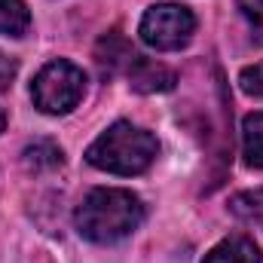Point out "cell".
<instances>
[{
  "label": "cell",
  "instance_id": "6",
  "mask_svg": "<svg viewBox=\"0 0 263 263\" xmlns=\"http://www.w3.org/2000/svg\"><path fill=\"white\" fill-rule=\"evenodd\" d=\"M135 49H132V43L123 37V34H107V37H101V43H98V49H95V59H98V65L104 73H126L129 65L135 62Z\"/></svg>",
  "mask_w": 263,
  "mask_h": 263
},
{
  "label": "cell",
  "instance_id": "10",
  "mask_svg": "<svg viewBox=\"0 0 263 263\" xmlns=\"http://www.w3.org/2000/svg\"><path fill=\"white\" fill-rule=\"evenodd\" d=\"M28 28H31V12L25 0H0V34L25 37Z\"/></svg>",
  "mask_w": 263,
  "mask_h": 263
},
{
  "label": "cell",
  "instance_id": "14",
  "mask_svg": "<svg viewBox=\"0 0 263 263\" xmlns=\"http://www.w3.org/2000/svg\"><path fill=\"white\" fill-rule=\"evenodd\" d=\"M15 73H18V62H15L12 55H6V52H0V92H6V89L12 86V80H15Z\"/></svg>",
  "mask_w": 263,
  "mask_h": 263
},
{
  "label": "cell",
  "instance_id": "7",
  "mask_svg": "<svg viewBox=\"0 0 263 263\" xmlns=\"http://www.w3.org/2000/svg\"><path fill=\"white\" fill-rule=\"evenodd\" d=\"M202 263H260V248L248 236H230L214 245Z\"/></svg>",
  "mask_w": 263,
  "mask_h": 263
},
{
  "label": "cell",
  "instance_id": "8",
  "mask_svg": "<svg viewBox=\"0 0 263 263\" xmlns=\"http://www.w3.org/2000/svg\"><path fill=\"white\" fill-rule=\"evenodd\" d=\"M22 162H25L28 172H55V168H62L65 156H62V147L55 141L40 138V141H34V144L25 147Z\"/></svg>",
  "mask_w": 263,
  "mask_h": 263
},
{
  "label": "cell",
  "instance_id": "3",
  "mask_svg": "<svg viewBox=\"0 0 263 263\" xmlns=\"http://www.w3.org/2000/svg\"><path fill=\"white\" fill-rule=\"evenodd\" d=\"M83 92H86V73L73 62H65V59L49 62L34 77V86H31L34 104L43 114H52V117L70 114L80 104Z\"/></svg>",
  "mask_w": 263,
  "mask_h": 263
},
{
  "label": "cell",
  "instance_id": "2",
  "mask_svg": "<svg viewBox=\"0 0 263 263\" xmlns=\"http://www.w3.org/2000/svg\"><path fill=\"white\" fill-rule=\"evenodd\" d=\"M159 153V141L147 129H138L132 123H114L107 132H101L89 150L86 159L89 165L110 172V175H141L153 165Z\"/></svg>",
  "mask_w": 263,
  "mask_h": 263
},
{
  "label": "cell",
  "instance_id": "9",
  "mask_svg": "<svg viewBox=\"0 0 263 263\" xmlns=\"http://www.w3.org/2000/svg\"><path fill=\"white\" fill-rule=\"evenodd\" d=\"M242 153L248 165L263 168V110L245 117L242 123Z\"/></svg>",
  "mask_w": 263,
  "mask_h": 263
},
{
  "label": "cell",
  "instance_id": "5",
  "mask_svg": "<svg viewBox=\"0 0 263 263\" xmlns=\"http://www.w3.org/2000/svg\"><path fill=\"white\" fill-rule=\"evenodd\" d=\"M126 77H129L132 89H135V92H144V95L175 89V70L165 67V65H159V62H150V59H144V55H135V62H132L129 70H126Z\"/></svg>",
  "mask_w": 263,
  "mask_h": 263
},
{
  "label": "cell",
  "instance_id": "15",
  "mask_svg": "<svg viewBox=\"0 0 263 263\" xmlns=\"http://www.w3.org/2000/svg\"><path fill=\"white\" fill-rule=\"evenodd\" d=\"M3 126H6V117H3V110H0V132H3Z\"/></svg>",
  "mask_w": 263,
  "mask_h": 263
},
{
  "label": "cell",
  "instance_id": "1",
  "mask_svg": "<svg viewBox=\"0 0 263 263\" xmlns=\"http://www.w3.org/2000/svg\"><path fill=\"white\" fill-rule=\"evenodd\" d=\"M144 220V202L132 190H117V187H98L86 193L77 205L73 223L83 239L110 245L135 233Z\"/></svg>",
  "mask_w": 263,
  "mask_h": 263
},
{
  "label": "cell",
  "instance_id": "11",
  "mask_svg": "<svg viewBox=\"0 0 263 263\" xmlns=\"http://www.w3.org/2000/svg\"><path fill=\"white\" fill-rule=\"evenodd\" d=\"M230 211H233L239 220H245V223L263 227V187L236 193V196L230 199Z\"/></svg>",
  "mask_w": 263,
  "mask_h": 263
},
{
  "label": "cell",
  "instance_id": "12",
  "mask_svg": "<svg viewBox=\"0 0 263 263\" xmlns=\"http://www.w3.org/2000/svg\"><path fill=\"white\" fill-rule=\"evenodd\" d=\"M239 9L254 31V43H263V0H239Z\"/></svg>",
  "mask_w": 263,
  "mask_h": 263
},
{
  "label": "cell",
  "instance_id": "4",
  "mask_svg": "<svg viewBox=\"0 0 263 263\" xmlns=\"http://www.w3.org/2000/svg\"><path fill=\"white\" fill-rule=\"evenodd\" d=\"M196 34V15L181 3H156L141 18V40L159 52L181 49Z\"/></svg>",
  "mask_w": 263,
  "mask_h": 263
},
{
  "label": "cell",
  "instance_id": "13",
  "mask_svg": "<svg viewBox=\"0 0 263 263\" xmlns=\"http://www.w3.org/2000/svg\"><path fill=\"white\" fill-rule=\"evenodd\" d=\"M239 86H242V92H245V95L263 98V62L245 67V70L239 73Z\"/></svg>",
  "mask_w": 263,
  "mask_h": 263
}]
</instances>
